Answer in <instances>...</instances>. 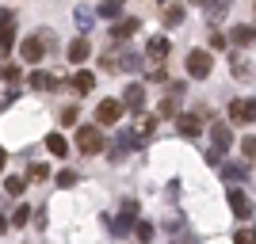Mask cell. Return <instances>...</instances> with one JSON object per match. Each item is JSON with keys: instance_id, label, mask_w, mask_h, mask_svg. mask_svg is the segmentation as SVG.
Wrapping results in <instances>:
<instances>
[{"instance_id": "cell-44", "label": "cell", "mask_w": 256, "mask_h": 244, "mask_svg": "<svg viewBox=\"0 0 256 244\" xmlns=\"http://www.w3.org/2000/svg\"><path fill=\"white\" fill-rule=\"evenodd\" d=\"M111 4H122V0H111Z\"/></svg>"}, {"instance_id": "cell-8", "label": "cell", "mask_w": 256, "mask_h": 244, "mask_svg": "<svg viewBox=\"0 0 256 244\" xmlns=\"http://www.w3.org/2000/svg\"><path fill=\"white\" fill-rule=\"evenodd\" d=\"M168 50H172V42L164 38V34H153L150 42H146V53H150V61H164V57H168Z\"/></svg>"}, {"instance_id": "cell-38", "label": "cell", "mask_w": 256, "mask_h": 244, "mask_svg": "<svg viewBox=\"0 0 256 244\" xmlns=\"http://www.w3.org/2000/svg\"><path fill=\"white\" fill-rule=\"evenodd\" d=\"M241 153H245V157H256V138H245V141H241Z\"/></svg>"}, {"instance_id": "cell-24", "label": "cell", "mask_w": 256, "mask_h": 244, "mask_svg": "<svg viewBox=\"0 0 256 244\" xmlns=\"http://www.w3.org/2000/svg\"><path fill=\"white\" fill-rule=\"evenodd\" d=\"M130 145H134V138H130V134H122V138L111 145V160H122V157L130 153Z\"/></svg>"}, {"instance_id": "cell-28", "label": "cell", "mask_w": 256, "mask_h": 244, "mask_svg": "<svg viewBox=\"0 0 256 244\" xmlns=\"http://www.w3.org/2000/svg\"><path fill=\"white\" fill-rule=\"evenodd\" d=\"M12 42H16V31H12V27H0V57L12 50Z\"/></svg>"}, {"instance_id": "cell-23", "label": "cell", "mask_w": 256, "mask_h": 244, "mask_svg": "<svg viewBox=\"0 0 256 244\" xmlns=\"http://www.w3.org/2000/svg\"><path fill=\"white\" fill-rule=\"evenodd\" d=\"M46 149H50L54 157H65V153H69V141H65L62 134H46Z\"/></svg>"}, {"instance_id": "cell-3", "label": "cell", "mask_w": 256, "mask_h": 244, "mask_svg": "<svg viewBox=\"0 0 256 244\" xmlns=\"http://www.w3.org/2000/svg\"><path fill=\"white\" fill-rule=\"evenodd\" d=\"M230 122H256V99H234L230 103Z\"/></svg>"}, {"instance_id": "cell-4", "label": "cell", "mask_w": 256, "mask_h": 244, "mask_svg": "<svg viewBox=\"0 0 256 244\" xmlns=\"http://www.w3.org/2000/svg\"><path fill=\"white\" fill-rule=\"evenodd\" d=\"M188 73L203 80V76L210 73V53H206V50H192V53H188Z\"/></svg>"}, {"instance_id": "cell-45", "label": "cell", "mask_w": 256, "mask_h": 244, "mask_svg": "<svg viewBox=\"0 0 256 244\" xmlns=\"http://www.w3.org/2000/svg\"><path fill=\"white\" fill-rule=\"evenodd\" d=\"M252 241H256V229H252Z\"/></svg>"}, {"instance_id": "cell-46", "label": "cell", "mask_w": 256, "mask_h": 244, "mask_svg": "<svg viewBox=\"0 0 256 244\" xmlns=\"http://www.w3.org/2000/svg\"><path fill=\"white\" fill-rule=\"evenodd\" d=\"M252 8H256V4H252Z\"/></svg>"}, {"instance_id": "cell-42", "label": "cell", "mask_w": 256, "mask_h": 244, "mask_svg": "<svg viewBox=\"0 0 256 244\" xmlns=\"http://www.w3.org/2000/svg\"><path fill=\"white\" fill-rule=\"evenodd\" d=\"M4 164H8V153H4V145H0V168H4Z\"/></svg>"}, {"instance_id": "cell-7", "label": "cell", "mask_w": 256, "mask_h": 244, "mask_svg": "<svg viewBox=\"0 0 256 244\" xmlns=\"http://www.w3.org/2000/svg\"><path fill=\"white\" fill-rule=\"evenodd\" d=\"M118 103L130 107L134 115H142V103H146V88H142V84H130L126 92H122V99H118Z\"/></svg>"}, {"instance_id": "cell-37", "label": "cell", "mask_w": 256, "mask_h": 244, "mask_svg": "<svg viewBox=\"0 0 256 244\" xmlns=\"http://www.w3.org/2000/svg\"><path fill=\"white\" fill-rule=\"evenodd\" d=\"M153 237V225L150 222H138V241H150Z\"/></svg>"}, {"instance_id": "cell-40", "label": "cell", "mask_w": 256, "mask_h": 244, "mask_svg": "<svg viewBox=\"0 0 256 244\" xmlns=\"http://www.w3.org/2000/svg\"><path fill=\"white\" fill-rule=\"evenodd\" d=\"M234 244H256V241H252V233H245V229H241V233L234 237Z\"/></svg>"}, {"instance_id": "cell-43", "label": "cell", "mask_w": 256, "mask_h": 244, "mask_svg": "<svg viewBox=\"0 0 256 244\" xmlns=\"http://www.w3.org/2000/svg\"><path fill=\"white\" fill-rule=\"evenodd\" d=\"M0 233H8V222H4V218H0Z\"/></svg>"}, {"instance_id": "cell-14", "label": "cell", "mask_w": 256, "mask_h": 244, "mask_svg": "<svg viewBox=\"0 0 256 244\" xmlns=\"http://www.w3.org/2000/svg\"><path fill=\"white\" fill-rule=\"evenodd\" d=\"M176 126H180V134H184V138H199L203 122H199V115H180V118H176Z\"/></svg>"}, {"instance_id": "cell-18", "label": "cell", "mask_w": 256, "mask_h": 244, "mask_svg": "<svg viewBox=\"0 0 256 244\" xmlns=\"http://www.w3.org/2000/svg\"><path fill=\"white\" fill-rule=\"evenodd\" d=\"M160 19H164V27H180L184 23V8L180 4H164V8H160Z\"/></svg>"}, {"instance_id": "cell-15", "label": "cell", "mask_w": 256, "mask_h": 244, "mask_svg": "<svg viewBox=\"0 0 256 244\" xmlns=\"http://www.w3.org/2000/svg\"><path fill=\"white\" fill-rule=\"evenodd\" d=\"M134 31H142V23L134 19V15H126V19H118V23H115V31H111V34H115L118 42H126V38H130Z\"/></svg>"}, {"instance_id": "cell-13", "label": "cell", "mask_w": 256, "mask_h": 244, "mask_svg": "<svg viewBox=\"0 0 256 244\" xmlns=\"http://www.w3.org/2000/svg\"><path fill=\"white\" fill-rule=\"evenodd\" d=\"M92 88H96V76L88 73V69H76V76H73V92H76V96H88Z\"/></svg>"}, {"instance_id": "cell-6", "label": "cell", "mask_w": 256, "mask_h": 244, "mask_svg": "<svg viewBox=\"0 0 256 244\" xmlns=\"http://www.w3.org/2000/svg\"><path fill=\"white\" fill-rule=\"evenodd\" d=\"M210 141H214V153H226V149L234 145V130L226 126V122H214L210 126Z\"/></svg>"}, {"instance_id": "cell-34", "label": "cell", "mask_w": 256, "mask_h": 244, "mask_svg": "<svg viewBox=\"0 0 256 244\" xmlns=\"http://www.w3.org/2000/svg\"><path fill=\"white\" fill-rule=\"evenodd\" d=\"M160 118H176V99L164 96V103H160Z\"/></svg>"}, {"instance_id": "cell-10", "label": "cell", "mask_w": 256, "mask_h": 244, "mask_svg": "<svg viewBox=\"0 0 256 244\" xmlns=\"http://www.w3.org/2000/svg\"><path fill=\"white\" fill-rule=\"evenodd\" d=\"M134 218H138V202H122V214L115 218V233H130Z\"/></svg>"}, {"instance_id": "cell-1", "label": "cell", "mask_w": 256, "mask_h": 244, "mask_svg": "<svg viewBox=\"0 0 256 244\" xmlns=\"http://www.w3.org/2000/svg\"><path fill=\"white\" fill-rule=\"evenodd\" d=\"M107 69V73H138L142 57L134 50H126V46H118V50H104V61H100Z\"/></svg>"}, {"instance_id": "cell-9", "label": "cell", "mask_w": 256, "mask_h": 244, "mask_svg": "<svg viewBox=\"0 0 256 244\" xmlns=\"http://www.w3.org/2000/svg\"><path fill=\"white\" fill-rule=\"evenodd\" d=\"M118 115H122V103L118 99H104V103L96 107V118L104 122V126H111V122H118Z\"/></svg>"}, {"instance_id": "cell-22", "label": "cell", "mask_w": 256, "mask_h": 244, "mask_svg": "<svg viewBox=\"0 0 256 244\" xmlns=\"http://www.w3.org/2000/svg\"><path fill=\"white\" fill-rule=\"evenodd\" d=\"M230 69H234V76H241V80L252 76V69H248V61L241 57V53H230Z\"/></svg>"}, {"instance_id": "cell-41", "label": "cell", "mask_w": 256, "mask_h": 244, "mask_svg": "<svg viewBox=\"0 0 256 244\" xmlns=\"http://www.w3.org/2000/svg\"><path fill=\"white\" fill-rule=\"evenodd\" d=\"M12 103V92H0V107H8Z\"/></svg>"}, {"instance_id": "cell-33", "label": "cell", "mask_w": 256, "mask_h": 244, "mask_svg": "<svg viewBox=\"0 0 256 244\" xmlns=\"http://www.w3.org/2000/svg\"><path fill=\"white\" fill-rule=\"evenodd\" d=\"M146 76H150V80H164V65H160V61H150V65H146Z\"/></svg>"}, {"instance_id": "cell-11", "label": "cell", "mask_w": 256, "mask_h": 244, "mask_svg": "<svg viewBox=\"0 0 256 244\" xmlns=\"http://www.w3.org/2000/svg\"><path fill=\"white\" fill-rule=\"evenodd\" d=\"M230 210H234V218H248L252 214V202H248V195L245 191H230Z\"/></svg>"}, {"instance_id": "cell-12", "label": "cell", "mask_w": 256, "mask_h": 244, "mask_svg": "<svg viewBox=\"0 0 256 244\" xmlns=\"http://www.w3.org/2000/svg\"><path fill=\"white\" fill-rule=\"evenodd\" d=\"M192 4H199V8H203L210 19H222L226 11L234 8V0H192Z\"/></svg>"}, {"instance_id": "cell-27", "label": "cell", "mask_w": 256, "mask_h": 244, "mask_svg": "<svg viewBox=\"0 0 256 244\" xmlns=\"http://www.w3.org/2000/svg\"><path fill=\"white\" fill-rule=\"evenodd\" d=\"M23 187H27V180H20V176H8V180H4V191H8L12 199H16V195H23Z\"/></svg>"}, {"instance_id": "cell-32", "label": "cell", "mask_w": 256, "mask_h": 244, "mask_svg": "<svg viewBox=\"0 0 256 244\" xmlns=\"http://www.w3.org/2000/svg\"><path fill=\"white\" fill-rule=\"evenodd\" d=\"M58 183H62V187H76V183H80V176H76L73 168H65L62 176H58Z\"/></svg>"}, {"instance_id": "cell-21", "label": "cell", "mask_w": 256, "mask_h": 244, "mask_svg": "<svg viewBox=\"0 0 256 244\" xmlns=\"http://www.w3.org/2000/svg\"><path fill=\"white\" fill-rule=\"evenodd\" d=\"M0 80H4V84H20V80H23V69L16 61H4V65H0Z\"/></svg>"}, {"instance_id": "cell-29", "label": "cell", "mask_w": 256, "mask_h": 244, "mask_svg": "<svg viewBox=\"0 0 256 244\" xmlns=\"http://www.w3.org/2000/svg\"><path fill=\"white\" fill-rule=\"evenodd\" d=\"M96 15H104V19H118V4H111V0H100Z\"/></svg>"}, {"instance_id": "cell-5", "label": "cell", "mask_w": 256, "mask_h": 244, "mask_svg": "<svg viewBox=\"0 0 256 244\" xmlns=\"http://www.w3.org/2000/svg\"><path fill=\"white\" fill-rule=\"evenodd\" d=\"M157 130V115H134V126H130V138L134 141H146Z\"/></svg>"}, {"instance_id": "cell-36", "label": "cell", "mask_w": 256, "mask_h": 244, "mask_svg": "<svg viewBox=\"0 0 256 244\" xmlns=\"http://www.w3.org/2000/svg\"><path fill=\"white\" fill-rule=\"evenodd\" d=\"M210 46H214V50H226V34L222 31H210Z\"/></svg>"}, {"instance_id": "cell-20", "label": "cell", "mask_w": 256, "mask_h": 244, "mask_svg": "<svg viewBox=\"0 0 256 244\" xmlns=\"http://www.w3.org/2000/svg\"><path fill=\"white\" fill-rule=\"evenodd\" d=\"M230 38H234L237 46H248V42H256V27L241 23V27H234V31H230Z\"/></svg>"}, {"instance_id": "cell-17", "label": "cell", "mask_w": 256, "mask_h": 244, "mask_svg": "<svg viewBox=\"0 0 256 244\" xmlns=\"http://www.w3.org/2000/svg\"><path fill=\"white\" fill-rule=\"evenodd\" d=\"M88 53H92L88 38H73V42H69V61H73V65H80V61L88 57Z\"/></svg>"}, {"instance_id": "cell-26", "label": "cell", "mask_w": 256, "mask_h": 244, "mask_svg": "<svg viewBox=\"0 0 256 244\" xmlns=\"http://www.w3.org/2000/svg\"><path fill=\"white\" fill-rule=\"evenodd\" d=\"M27 180H31V183H46V180H50V168H46V164H31Z\"/></svg>"}, {"instance_id": "cell-19", "label": "cell", "mask_w": 256, "mask_h": 244, "mask_svg": "<svg viewBox=\"0 0 256 244\" xmlns=\"http://www.w3.org/2000/svg\"><path fill=\"white\" fill-rule=\"evenodd\" d=\"M31 88L34 92H50V88H58V80H54L50 73H42V69H34L31 73Z\"/></svg>"}, {"instance_id": "cell-39", "label": "cell", "mask_w": 256, "mask_h": 244, "mask_svg": "<svg viewBox=\"0 0 256 244\" xmlns=\"http://www.w3.org/2000/svg\"><path fill=\"white\" fill-rule=\"evenodd\" d=\"M16 23V11H8V8H0V27H12Z\"/></svg>"}, {"instance_id": "cell-31", "label": "cell", "mask_w": 256, "mask_h": 244, "mask_svg": "<svg viewBox=\"0 0 256 244\" xmlns=\"http://www.w3.org/2000/svg\"><path fill=\"white\" fill-rule=\"evenodd\" d=\"M73 19H76V27H80V31H88V27H92V11L76 8V11H73Z\"/></svg>"}, {"instance_id": "cell-30", "label": "cell", "mask_w": 256, "mask_h": 244, "mask_svg": "<svg viewBox=\"0 0 256 244\" xmlns=\"http://www.w3.org/2000/svg\"><path fill=\"white\" fill-rule=\"evenodd\" d=\"M31 206H23V202H20V206H16V214H12V222H16V225H27V222H31Z\"/></svg>"}, {"instance_id": "cell-25", "label": "cell", "mask_w": 256, "mask_h": 244, "mask_svg": "<svg viewBox=\"0 0 256 244\" xmlns=\"http://www.w3.org/2000/svg\"><path fill=\"white\" fill-rule=\"evenodd\" d=\"M222 180L226 183H241V180H245V164H226V168H222Z\"/></svg>"}, {"instance_id": "cell-35", "label": "cell", "mask_w": 256, "mask_h": 244, "mask_svg": "<svg viewBox=\"0 0 256 244\" xmlns=\"http://www.w3.org/2000/svg\"><path fill=\"white\" fill-rule=\"evenodd\" d=\"M62 122L65 126H76V107H62Z\"/></svg>"}, {"instance_id": "cell-16", "label": "cell", "mask_w": 256, "mask_h": 244, "mask_svg": "<svg viewBox=\"0 0 256 244\" xmlns=\"http://www.w3.org/2000/svg\"><path fill=\"white\" fill-rule=\"evenodd\" d=\"M20 53H23V61H42V38H23Z\"/></svg>"}, {"instance_id": "cell-2", "label": "cell", "mask_w": 256, "mask_h": 244, "mask_svg": "<svg viewBox=\"0 0 256 244\" xmlns=\"http://www.w3.org/2000/svg\"><path fill=\"white\" fill-rule=\"evenodd\" d=\"M76 149L88 153V157L104 153V130L100 126H76Z\"/></svg>"}]
</instances>
